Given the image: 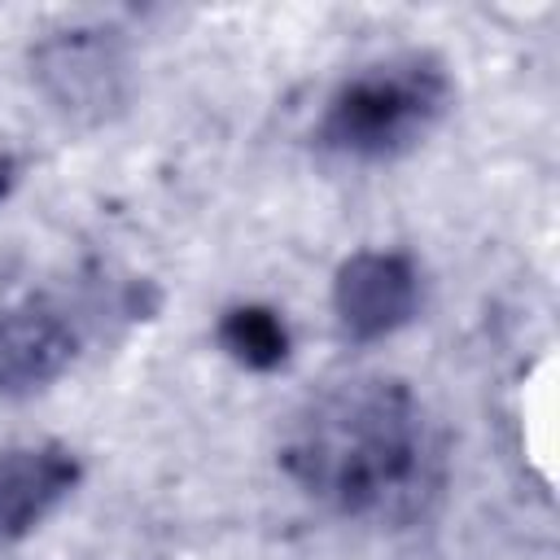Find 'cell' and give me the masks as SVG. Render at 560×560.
I'll use <instances>...</instances> for the list:
<instances>
[{
    "label": "cell",
    "mask_w": 560,
    "mask_h": 560,
    "mask_svg": "<svg viewBox=\"0 0 560 560\" xmlns=\"http://www.w3.org/2000/svg\"><path fill=\"white\" fill-rule=\"evenodd\" d=\"M79 481V464L61 446H22L0 455V538L31 534Z\"/></svg>",
    "instance_id": "6"
},
{
    "label": "cell",
    "mask_w": 560,
    "mask_h": 560,
    "mask_svg": "<svg viewBox=\"0 0 560 560\" xmlns=\"http://www.w3.org/2000/svg\"><path fill=\"white\" fill-rule=\"evenodd\" d=\"M35 79L44 96L79 122H101L127 101L122 44L105 26H70L35 48Z\"/></svg>",
    "instance_id": "3"
},
{
    "label": "cell",
    "mask_w": 560,
    "mask_h": 560,
    "mask_svg": "<svg viewBox=\"0 0 560 560\" xmlns=\"http://www.w3.org/2000/svg\"><path fill=\"white\" fill-rule=\"evenodd\" d=\"M332 306H337V319H341L346 337H354V341L389 337L420 306L416 267L402 254H381V249L354 254L337 271Z\"/></svg>",
    "instance_id": "4"
},
{
    "label": "cell",
    "mask_w": 560,
    "mask_h": 560,
    "mask_svg": "<svg viewBox=\"0 0 560 560\" xmlns=\"http://www.w3.org/2000/svg\"><path fill=\"white\" fill-rule=\"evenodd\" d=\"M13 179H18V162H13L9 153H0V201L9 197V188H13Z\"/></svg>",
    "instance_id": "8"
},
{
    "label": "cell",
    "mask_w": 560,
    "mask_h": 560,
    "mask_svg": "<svg viewBox=\"0 0 560 560\" xmlns=\"http://www.w3.org/2000/svg\"><path fill=\"white\" fill-rule=\"evenodd\" d=\"M451 83L429 57L372 66L337 88L319 118V144L346 158H398L446 114Z\"/></svg>",
    "instance_id": "2"
},
{
    "label": "cell",
    "mask_w": 560,
    "mask_h": 560,
    "mask_svg": "<svg viewBox=\"0 0 560 560\" xmlns=\"http://www.w3.org/2000/svg\"><path fill=\"white\" fill-rule=\"evenodd\" d=\"M284 468L346 516L402 525L442 494L446 455L424 402L402 381L354 376L293 416Z\"/></svg>",
    "instance_id": "1"
},
{
    "label": "cell",
    "mask_w": 560,
    "mask_h": 560,
    "mask_svg": "<svg viewBox=\"0 0 560 560\" xmlns=\"http://www.w3.org/2000/svg\"><path fill=\"white\" fill-rule=\"evenodd\" d=\"M219 341H223V350L236 363L258 368V372L280 368L289 359V332H284L280 315L267 311V306H236V311H228L223 324H219Z\"/></svg>",
    "instance_id": "7"
},
{
    "label": "cell",
    "mask_w": 560,
    "mask_h": 560,
    "mask_svg": "<svg viewBox=\"0 0 560 560\" xmlns=\"http://www.w3.org/2000/svg\"><path fill=\"white\" fill-rule=\"evenodd\" d=\"M74 359V328L44 302L0 311V394H31Z\"/></svg>",
    "instance_id": "5"
}]
</instances>
